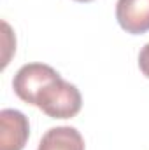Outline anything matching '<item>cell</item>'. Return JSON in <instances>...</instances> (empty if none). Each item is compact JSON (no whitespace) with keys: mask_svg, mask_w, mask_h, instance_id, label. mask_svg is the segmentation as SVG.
Listing matches in <instances>:
<instances>
[{"mask_svg":"<svg viewBox=\"0 0 149 150\" xmlns=\"http://www.w3.org/2000/svg\"><path fill=\"white\" fill-rule=\"evenodd\" d=\"M116 19L130 35H142L149 32V0H117Z\"/></svg>","mask_w":149,"mask_h":150,"instance_id":"277c9868","label":"cell"},{"mask_svg":"<svg viewBox=\"0 0 149 150\" xmlns=\"http://www.w3.org/2000/svg\"><path fill=\"white\" fill-rule=\"evenodd\" d=\"M35 107L51 119H72L82 108V96L74 84L60 77L40 91Z\"/></svg>","mask_w":149,"mask_h":150,"instance_id":"6da1fadb","label":"cell"},{"mask_svg":"<svg viewBox=\"0 0 149 150\" xmlns=\"http://www.w3.org/2000/svg\"><path fill=\"white\" fill-rule=\"evenodd\" d=\"M37 150H86L82 134L72 126L51 127L44 133Z\"/></svg>","mask_w":149,"mask_h":150,"instance_id":"5b68a950","label":"cell"},{"mask_svg":"<svg viewBox=\"0 0 149 150\" xmlns=\"http://www.w3.org/2000/svg\"><path fill=\"white\" fill-rule=\"evenodd\" d=\"M2 28H4V58H2V70H4L9 65L12 52H16V37L7 21H2Z\"/></svg>","mask_w":149,"mask_h":150,"instance_id":"8992f818","label":"cell"},{"mask_svg":"<svg viewBox=\"0 0 149 150\" xmlns=\"http://www.w3.org/2000/svg\"><path fill=\"white\" fill-rule=\"evenodd\" d=\"M30 136L28 117L16 108L0 112V150H23Z\"/></svg>","mask_w":149,"mask_h":150,"instance_id":"3957f363","label":"cell"},{"mask_svg":"<svg viewBox=\"0 0 149 150\" xmlns=\"http://www.w3.org/2000/svg\"><path fill=\"white\" fill-rule=\"evenodd\" d=\"M60 77L62 75L46 63H28L16 72L12 79V89L21 101L35 107L40 91Z\"/></svg>","mask_w":149,"mask_h":150,"instance_id":"7a4b0ae2","label":"cell"},{"mask_svg":"<svg viewBox=\"0 0 149 150\" xmlns=\"http://www.w3.org/2000/svg\"><path fill=\"white\" fill-rule=\"evenodd\" d=\"M139 68H140L142 75L146 79H149V42L139 52Z\"/></svg>","mask_w":149,"mask_h":150,"instance_id":"52a82bcc","label":"cell"},{"mask_svg":"<svg viewBox=\"0 0 149 150\" xmlns=\"http://www.w3.org/2000/svg\"><path fill=\"white\" fill-rule=\"evenodd\" d=\"M74 2H81V4H86V2H93V0H74Z\"/></svg>","mask_w":149,"mask_h":150,"instance_id":"ba28073f","label":"cell"}]
</instances>
